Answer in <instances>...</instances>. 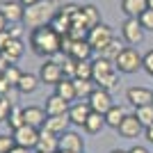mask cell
<instances>
[{
    "instance_id": "6da1fadb",
    "label": "cell",
    "mask_w": 153,
    "mask_h": 153,
    "mask_svg": "<svg viewBox=\"0 0 153 153\" xmlns=\"http://www.w3.org/2000/svg\"><path fill=\"white\" fill-rule=\"evenodd\" d=\"M30 48L34 55L51 59L57 53H62V34L53 25L34 27V30H30Z\"/></svg>"
},
{
    "instance_id": "7a4b0ae2",
    "label": "cell",
    "mask_w": 153,
    "mask_h": 153,
    "mask_svg": "<svg viewBox=\"0 0 153 153\" xmlns=\"http://www.w3.org/2000/svg\"><path fill=\"white\" fill-rule=\"evenodd\" d=\"M59 5L55 0H39L37 5L25 7V16H23V23L25 27L34 30V27H41V25H51L55 14H57Z\"/></svg>"
},
{
    "instance_id": "3957f363",
    "label": "cell",
    "mask_w": 153,
    "mask_h": 153,
    "mask_svg": "<svg viewBox=\"0 0 153 153\" xmlns=\"http://www.w3.org/2000/svg\"><path fill=\"white\" fill-rule=\"evenodd\" d=\"M117 69H119V73H126V76H133V73H137V71L142 69V55L137 53V48H133V46H126L121 51V55L117 57Z\"/></svg>"
},
{
    "instance_id": "277c9868",
    "label": "cell",
    "mask_w": 153,
    "mask_h": 153,
    "mask_svg": "<svg viewBox=\"0 0 153 153\" xmlns=\"http://www.w3.org/2000/svg\"><path fill=\"white\" fill-rule=\"evenodd\" d=\"M112 39H114V30H112L108 23H101V25L91 27V30L87 32V41H89V46L94 48L96 53L103 51V48H105Z\"/></svg>"
},
{
    "instance_id": "5b68a950",
    "label": "cell",
    "mask_w": 153,
    "mask_h": 153,
    "mask_svg": "<svg viewBox=\"0 0 153 153\" xmlns=\"http://www.w3.org/2000/svg\"><path fill=\"white\" fill-rule=\"evenodd\" d=\"M39 80H41V85H55L62 82L64 80V71H62V64L55 62V59H44V64L39 66Z\"/></svg>"
},
{
    "instance_id": "8992f818",
    "label": "cell",
    "mask_w": 153,
    "mask_h": 153,
    "mask_svg": "<svg viewBox=\"0 0 153 153\" xmlns=\"http://www.w3.org/2000/svg\"><path fill=\"white\" fill-rule=\"evenodd\" d=\"M144 34H146V30L142 27L140 19H126L121 23V37H123L126 44H130V46L142 44V41H144Z\"/></svg>"
},
{
    "instance_id": "52a82bcc",
    "label": "cell",
    "mask_w": 153,
    "mask_h": 153,
    "mask_svg": "<svg viewBox=\"0 0 153 153\" xmlns=\"http://www.w3.org/2000/svg\"><path fill=\"white\" fill-rule=\"evenodd\" d=\"M87 103H89L91 112H96V114H108V110L114 105V101H112V91L108 89H101V87H96L94 94L87 98Z\"/></svg>"
},
{
    "instance_id": "ba28073f",
    "label": "cell",
    "mask_w": 153,
    "mask_h": 153,
    "mask_svg": "<svg viewBox=\"0 0 153 153\" xmlns=\"http://www.w3.org/2000/svg\"><path fill=\"white\" fill-rule=\"evenodd\" d=\"M14 137V144L16 146H23V149H37V142H39V130L37 128H32V126H21L19 130H14L12 133Z\"/></svg>"
},
{
    "instance_id": "9c48e42d",
    "label": "cell",
    "mask_w": 153,
    "mask_h": 153,
    "mask_svg": "<svg viewBox=\"0 0 153 153\" xmlns=\"http://www.w3.org/2000/svg\"><path fill=\"white\" fill-rule=\"evenodd\" d=\"M59 151L66 153H85V137L76 130H66L59 135Z\"/></svg>"
},
{
    "instance_id": "30bf717a",
    "label": "cell",
    "mask_w": 153,
    "mask_h": 153,
    "mask_svg": "<svg viewBox=\"0 0 153 153\" xmlns=\"http://www.w3.org/2000/svg\"><path fill=\"white\" fill-rule=\"evenodd\" d=\"M126 101L130 103L135 110L144 108V105H151L153 103V89H149V87H128L126 89Z\"/></svg>"
},
{
    "instance_id": "8fae6325",
    "label": "cell",
    "mask_w": 153,
    "mask_h": 153,
    "mask_svg": "<svg viewBox=\"0 0 153 153\" xmlns=\"http://www.w3.org/2000/svg\"><path fill=\"white\" fill-rule=\"evenodd\" d=\"M117 133H119V137H123V140H135V137H140V135L144 133V126L140 123V119H137L135 114H130V112H128L126 119L119 123Z\"/></svg>"
},
{
    "instance_id": "7c38bea8",
    "label": "cell",
    "mask_w": 153,
    "mask_h": 153,
    "mask_svg": "<svg viewBox=\"0 0 153 153\" xmlns=\"http://www.w3.org/2000/svg\"><path fill=\"white\" fill-rule=\"evenodd\" d=\"M0 14L7 19V23H23L25 16V7L19 0H2L0 2Z\"/></svg>"
},
{
    "instance_id": "4fadbf2b",
    "label": "cell",
    "mask_w": 153,
    "mask_h": 153,
    "mask_svg": "<svg viewBox=\"0 0 153 153\" xmlns=\"http://www.w3.org/2000/svg\"><path fill=\"white\" fill-rule=\"evenodd\" d=\"M34 151L39 153H57L59 151V135L51 133L48 128H41L39 130V142H37V149Z\"/></svg>"
},
{
    "instance_id": "5bb4252c",
    "label": "cell",
    "mask_w": 153,
    "mask_h": 153,
    "mask_svg": "<svg viewBox=\"0 0 153 153\" xmlns=\"http://www.w3.org/2000/svg\"><path fill=\"white\" fill-rule=\"evenodd\" d=\"M73 21H80L87 30H91V27H96V25H101L103 21H101V12H98V7L96 5H82L80 7V12H78V16Z\"/></svg>"
},
{
    "instance_id": "9a60e30c",
    "label": "cell",
    "mask_w": 153,
    "mask_h": 153,
    "mask_svg": "<svg viewBox=\"0 0 153 153\" xmlns=\"http://www.w3.org/2000/svg\"><path fill=\"white\" fill-rule=\"evenodd\" d=\"M91 114V108H89V103L87 101H76V103H71V108H69V121L71 126H85V121L89 119Z\"/></svg>"
},
{
    "instance_id": "2e32d148",
    "label": "cell",
    "mask_w": 153,
    "mask_h": 153,
    "mask_svg": "<svg viewBox=\"0 0 153 153\" xmlns=\"http://www.w3.org/2000/svg\"><path fill=\"white\" fill-rule=\"evenodd\" d=\"M23 117H25L27 126L37 128V130H41L46 126V119H48V114H46V110L41 105H27V108H23Z\"/></svg>"
},
{
    "instance_id": "e0dca14e",
    "label": "cell",
    "mask_w": 153,
    "mask_h": 153,
    "mask_svg": "<svg viewBox=\"0 0 153 153\" xmlns=\"http://www.w3.org/2000/svg\"><path fill=\"white\" fill-rule=\"evenodd\" d=\"M25 53V46H23V39H9L7 46L0 51V57H5L7 64H16Z\"/></svg>"
},
{
    "instance_id": "ac0fdd59",
    "label": "cell",
    "mask_w": 153,
    "mask_h": 153,
    "mask_svg": "<svg viewBox=\"0 0 153 153\" xmlns=\"http://www.w3.org/2000/svg\"><path fill=\"white\" fill-rule=\"evenodd\" d=\"M69 108H71V103H66L64 98H59L57 94H51L48 98H46V114L48 117H59V114H69Z\"/></svg>"
},
{
    "instance_id": "d6986e66",
    "label": "cell",
    "mask_w": 153,
    "mask_h": 153,
    "mask_svg": "<svg viewBox=\"0 0 153 153\" xmlns=\"http://www.w3.org/2000/svg\"><path fill=\"white\" fill-rule=\"evenodd\" d=\"M146 9H149L146 0H121V12L126 14V19H140Z\"/></svg>"
},
{
    "instance_id": "ffe728a7",
    "label": "cell",
    "mask_w": 153,
    "mask_h": 153,
    "mask_svg": "<svg viewBox=\"0 0 153 153\" xmlns=\"http://www.w3.org/2000/svg\"><path fill=\"white\" fill-rule=\"evenodd\" d=\"M91 53H94V48L89 46V41H87V39H80V41H73V44H71L69 57H73L76 62H87V59L91 57Z\"/></svg>"
},
{
    "instance_id": "44dd1931",
    "label": "cell",
    "mask_w": 153,
    "mask_h": 153,
    "mask_svg": "<svg viewBox=\"0 0 153 153\" xmlns=\"http://www.w3.org/2000/svg\"><path fill=\"white\" fill-rule=\"evenodd\" d=\"M39 85H41L39 76H34V73H25V71H23V76H21L19 85H16V91L23 94V96H27V94H34V91L39 89Z\"/></svg>"
},
{
    "instance_id": "7402d4cb",
    "label": "cell",
    "mask_w": 153,
    "mask_h": 153,
    "mask_svg": "<svg viewBox=\"0 0 153 153\" xmlns=\"http://www.w3.org/2000/svg\"><path fill=\"white\" fill-rule=\"evenodd\" d=\"M53 94H57L59 98H64L66 103L78 101V96H76V85H73V80H71V78H64L62 82L55 85V91H53Z\"/></svg>"
},
{
    "instance_id": "603a6c76",
    "label": "cell",
    "mask_w": 153,
    "mask_h": 153,
    "mask_svg": "<svg viewBox=\"0 0 153 153\" xmlns=\"http://www.w3.org/2000/svg\"><path fill=\"white\" fill-rule=\"evenodd\" d=\"M94 82H96V87H101V89L112 91L117 85H119V69L108 71V73H98V76H94Z\"/></svg>"
},
{
    "instance_id": "cb8c5ba5",
    "label": "cell",
    "mask_w": 153,
    "mask_h": 153,
    "mask_svg": "<svg viewBox=\"0 0 153 153\" xmlns=\"http://www.w3.org/2000/svg\"><path fill=\"white\" fill-rule=\"evenodd\" d=\"M69 126H71L69 114H59V117H48L44 128H48V130L55 133V135H64L66 130H69Z\"/></svg>"
},
{
    "instance_id": "d4e9b609",
    "label": "cell",
    "mask_w": 153,
    "mask_h": 153,
    "mask_svg": "<svg viewBox=\"0 0 153 153\" xmlns=\"http://www.w3.org/2000/svg\"><path fill=\"white\" fill-rule=\"evenodd\" d=\"M126 114H128L126 108L114 103V105L108 110V114H105V126H108V128H114V130H117V128H119V123L126 119Z\"/></svg>"
},
{
    "instance_id": "484cf974",
    "label": "cell",
    "mask_w": 153,
    "mask_h": 153,
    "mask_svg": "<svg viewBox=\"0 0 153 153\" xmlns=\"http://www.w3.org/2000/svg\"><path fill=\"white\" fill-rule=\"evenodd\" d=\"M123 48H126V46L121 44V41H119V39H112V41H110L108 46H105V48H103V51H98V57H103V59H110V62H117V57H119V55H121V51Z\"/></svg>"
},
{
    "instance_id": "4316f807",
    "label": "cell",
    "mask_w": 153,
    "mask_h": 153,
    "mask_svg": "<svg viewBox=\"0 0 153 153\" xmlns=\"http://www.w3.org/2000/svg\"><path fill=\"white\" fill-rule=\"evenodd\" d=\"M103 128H105V117H103V114H96V112H91L89 119L85 121L82 130H85L87 135H98Z\"/></svg>"
},
{
    "instance_id": "83f0119b",
    "label": "cell",
    "mask_w": 153,
    "mask_h": 153,
    "mask_svg": "<svg viewBox=\"0 0 153 153\" xmlns=\"http://www.w3.org/2000/svg\"><path fill=\"white\" fill-rule=\"evenodd\" d=\"M73 85H76V96H78V101H87L91 94H94L96 89V82L94 80H73Z\"/></svg>"
},
{
    "instance_id": "f1b7e54d",
    "label": "cell",
    "mask_w": 153,
    "mask_h": 153,
    "mask_svg": "<svg viewBox=\"0 0 153 153\" xmlns=\"http://www.w3.org/2000/svg\"><path fill=\"white\" fill-rule=\"evenodd\" d=\"M7 126H9V130H19L21 126H25V117H23V108L21 105H14L12 108V112H9V119H7Z\"/></svg>"
},
{
    "instance_id": "f546056e",
    "label": "cell",
    "mask_w": 153,
    "mask_h": 153,
    "mask_svg": "<svg viewBox=\"0 0 153 153\" xmlns=\"http://www.w3.org/2000/svg\"><path fill=\"white\" fill-rule=\"evenodd\" d=\"M76 78L78 80H94V64H91V59L76 64ZM76 78H73V80H76Z\"/></svg>"
},
{
    "instance_id": "4dcf8cb0",
    "label": "cell",
    "mask_w": 153,
    "mask_h": 153,
    "mask_svg": "<svg viewBox=\"0 0 153 153\" xmlns=\"http://www.w3.org/2000/svg\"><path fill=\"white\" fill-rule=\"evenodd\" d=\"M133 114L140 119V123H142L144 128H149V126L153 123V103H151V105H144V108H137Z\"/></svg>"
},
{
    "instance_id": "1f68e13d",
    "label": "cell",
    "mask_w": 153,
    "mask_h": 153,
    "mask_svg": "<svg viewBox=\"0 0 153 153\" xmlns=\"http://www.w3.org/2000/svg\"><path fill=\"white\" fill-rule=\"evenodd\" d=\"M21 76H23V71H21L19 66H16V64H9V66H7V71H5V73H2V78H5L7 82L12 85L14 89H16V85H19Z\"/></svg>"
},
{
    "instance_id": "d6a6232c",
    "label": "cell",
    "mask_w": 153,
    "mask_h": 153,
    "mask_svg": "<svg viewBox=\"0 0 153 153\" xmlns=\"http://www.w3.org/2000/svg\"><path fill=\"white\" fill-rule=\"evenodd\" d=\"M16 105L14 101H9V96H0V121H7L9 119V112Z\"/></svg>"
},
{
    "instance_id": "836d02e7",
    "label": "cell",
    "mask_w": 153,
    "mask_h": 153,
    "mask_svg": "<svg viewBox=\"0 0 153 153\" xmlns=\"http://www.w3.org/2000/svg\"><path fill=\"white\" fill-rule=\"evenodd\" d=\"M142 69L146 71L149 76H153V48L142 55Z\"/></svg>"
},
{
    "instance_id": "e575fe53",
    "label": "cell",
    "mask_w": 153,
    "mask_h": 153,
    "mask_svg": "<svg viewBox=\"0 0 153 153\" xmlns=\"http://www.w3.org/2000/svg\"><path fill=\"white\" fill-rule=\"evenodd\" d=\"M140 23L146 32H153V9H146V12L140 16Z\"/></svg>"
},
{
    "instance_id": "d590c367",
    "label": "cell",
    "mask_w": 153,
    "mask_h": 153,
    "mask_svg": "<svg viewBox=\"0 0 153 153\" xmlns=\"http://www.w3.org/2000/svg\"><path fill=\"white\" fill-rule=\"evenodd\" d=\"M14 146H16V144H14L12 135H0V153H9Z\"/></svg>"
},
{
    "instance_id": "8d00e7d4",
    "label": "cell",
    "mask_w": 153,
    "mask_h": 153,
    "mask_svg": "<svg viewBox=\"0 0 153 153\" xmlns=\"http://www.w3.org/2000/svg\"><path fill=\"white\" fill-rule=\"evenodd\" d=\"M7 34L12 39H21L23 37V25H21V23H9V25H7Z\"/></svg>"
},
{
    "instance_id": "74e56055",
    "label": "cell",
    "mask_w": 153,
    "mask_h": 153,
    "mask_svg": "<svg viewBox=\"0 0 153 153\" xmlns=\"http://www.w3.org/2000/svg\"><path fill=\"white\" fill-rule=\"evenodd\" d=\"M128 153H149V149L142 146V144H133V146L128 149Z\"/></svg>"
},
{
    "instance_id": "f35d334b",
    "label": "cell",
    "mask_w": 153,
    "mask_h": 153,
    "mask_svg": "<svg viewBox=\"0 0 153 153\" xmlns=\"http://www.w3.org/2000/svg\"><path fill=\"white\" fill-rule=\"evenodd\" d=\"M144 137H146L149 144H153V123H151L149 128H144Z\"/></svg>"
},
{
    "instance_id": "ab89813d",
    "label": "cell",
    "mask_w": 153,
    "mask_h": 153,
    "mask_svg": "<svg viewBox=\"0 0 153 153\" xmlns=\"http://www.w3.org/2000/svg\"><path fill=\"white\" fill-rule=\"evenodd\" d=\"M9 39H12V37L7 34V30H5V32H0V51H2V48L7 46V41H9Z\"/></svg>"
},
{
    "instance_id": "60d3db41",
    "label": "cell",
    "mask_w": 153,
    "mask_h": 153,
    "mask_svg": "<svg viewBox=\"0 0 153 153\" xmlns=\"http://www.w3.org/2000/svg\"><path fill=\"white\" fill-rule=\"evenodd\" d=\"M7 25H9V23H7V19L2 16V14H0V32H5V30H7Z\"/></svg>"
},
{
    "instance_id": "b9f144b4",
    "label": "cell",
    "mask_w": 153,
    "mask_h": 153,
    "mask_svg": "<svg viewBox=\"0 0 153 153\" xmlns=\"http://www.w3.org/2000/svg\"><path fill=\"white\" fill-rule=\"evenodd\" d=\"M9 153H32V151H30V149H23V146H14Z\"/></svg>"
},
{
    "instance_id": "7bdbcfd3",
    "label": "cell",
    "mask_w": 153,
    "mask_h": 153,
    "mask_svg": "<svg viewBox=\"0 0 153 153\" xmlns=\"http://www.w3.org/2000/svg\"><path fill=\"white\" fill-rule=\"evenodd\" d=\"M19 2H21L23 7H32V5H37L39 0H19Z\"/></svg>"
},
{
    "instance_id": "ee69618b",
    "label": "cell",
    "mask_w": 153,
    "mask_h": 153,
    "mask_svg": "<svg viewBox=\"0 0 153 153\" xmlns=\"http://www.w3.org/2000/svg\"><path fill=\"white\" fill-rule=\"evenodd\" d=\"M110 153H128V151H123V149H114V151H110Z\"/></svg>"
},
{
    "instance_id": "f6af8a7d",
    "label": "cell",
    "mask_w": 153,
    "mask_h": 153,
    "mask_svg": "<svg viewBox=\"0 0 153 153\" xmlns=\"http://www.w3.org/2000/svg\"><path fill=\"white\" fill-rule=\"evenodd\" d=\"M146 2H149V9H153V0H146Z\"/></svg>"
},
{
    "instance_id": "bcb514c9",
    "label": "cell",
    "mask_w": 153,
    "mask_h": 153,
    "mask_svg": "<svg viewBox=\"0 0 153 153\" xmlns=\"http://www.w3.org/2000/svg\"><path fill=\"white\" fill-rule=\"evenodd\" d=\"M57 153H66V151H57Z\"/></svg>"
},
{
    "instance_id": "7dc6e473",
    "label": "cell",
    "mask_w": 153,
    "mask_h": 153,
    "mask_svg": "<svg viewBox=\"0 0 153 153\" xmlns=\"http://www.w3.org/2000/svg\"><path fill=\"white\" fill-rule=\"evenodd\" d=\"M85 153H87V151H85Z\"/></svg>"
},
{
    "instance_id": "c3c4849f",
    "label": "cell",
    "mask_w": 153,
    "mask_h": 153,
    "mask_svg": "<svg viewBox=\"0 0 153 153\" xmlns=\"http://www.w3.org/2000/svg\"><path fill=\"white\" fill-rule=\"evenodd\" d=\"M37 153H39V151H37Z\"/></svg>"
}]
</instances>
